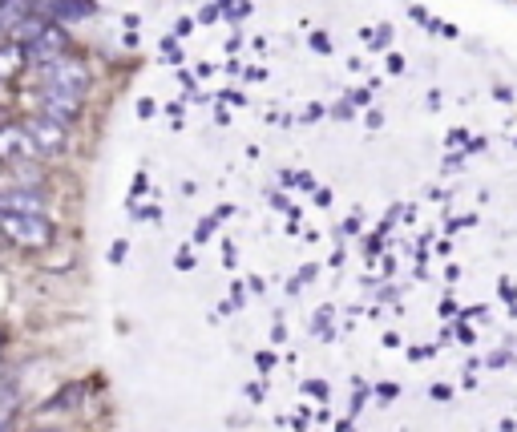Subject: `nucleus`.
<instances>
[{"label": "nucleus", "mask_w": 517, "mask_h": 432, "mask_svg": "<svg viewBox=\"0 0 517 432\" xmlns=\"http://www.w3.org/2000/svg\"><path fill=\"white\" fill-rule=\"evenodd\" d=\"M93 13H97L93 0H53V5L45 9V17H49V21H57V25H69V21H89Z\"/></svg>", "instance_id": "obj_6"}, {"label": "nucleus", "mask_w": 517, "mask_h": 432, "mask_svg": "<svg viewBox=\"0 0 517 432\" xmlns=\"http://www.w3.org/2000/svg\"><path fill=\"white\" fill-rule=\"evenodd\" d=\"M29 5H33V9H37V13H45V9H49V5H53V0H29Z\"/></svg>", "instance_id": "obj_9"}, {"label": "nucleus", "mask_w": 517, "mask_h": 432, "mask_svg": "<svg viewBox=\"0 0 517 432\" xmlns=\"http://www.w3.org/2000/svg\"><path fill=\"white\" fill-rule=\"evenodd\" d=\"M41 105H45V118H53V122H61V126H69V122L81 118V97H77V93L45 89V93H41Z\"/></svg>", "instance_id": "obj_5"}, {"label": "nucleus", "mask_w": 517, "mask_h": 432, "mask_svg": "<svg viewBox=\"0 0 517 432\" xmlns=\"http://www.w3.org/2000/svg\"><path fill=\"white\" fill-rule=\"evenodd\" d=\"M25 134H29V142H33V150L37 154H61L65 146H69V126H61V122H53V118H29L25 122Z\"/></svg>", "instance_id": "obj_3"}, {"label": "nucleus", "mask_w": 517, "mask_h": 432, "mask_svg": "<svg viewBox=\"0 0 517 432\" xmlns=\"http://www.w3.org/2000/svg\"><path fill=\"white\" fill-rule=\"evenodd\" d=\"M21 154H37L25 130H0V162H17Z\"/></svg>", "instance_id": "obj_8"}, {"label": "nucleus", "mask_w": 517, "mask_h": 432, "mask_svg": "<svg viewBox=\"0 0 517 432\" xmlns=\"http://www.w3.org/2000/svg\"><path fill=\"white\" fill-rule=\"evenodd\" d=\"M41 432H53V428H41Z\"/></svg>", "instance_id": "obj_11"}, {"label": "nucleus", "mask_w": 517, "mask_h": 432, "mask_svg": "<svg viewBox=\"0 0 517 432\" xmlns=\"http://www.w3.org/2000/svg\"><path fill=\"white\" fill-rule=\"evenodd\" d=\"M25 53H29V61H37V65H49V61H57L61 53H69V37H65V29L57 25V21H49L29 45H25Z\"/></svg>", "instance_id": "obj_4"}, {"label": "nucleus", "mask_w": 517, "mask_h": 432, "mask_svg": "<svg viewBox=\"0 0 517 432\" xmlns=\"http://www.w3.org/2000/svg\"><path fill=\"white\" fill-rule=\"evenodd\" d=\"M0 348H5V336H0ZM0 384H5V364H0Z\"/></svg>", "instance_id": "obj_10"}, {"label": "nucleus", "mask_w": 517, "mask_h": 432, "mask_svg": "<svg viewBox=\"0 0 517 432\" xmlns=\"http://www.w3.org/2000/svg\"><path fill=\"white\" fill-rule=\"evenodd\" d=\"M25 65H29V53H25L21 41H5V45H0V81H17L25 73Z\"/></svg>", "instance_id": "obj_7"}, {"label": "nucleus", "mask_w": 517, "mask_h": 432, "mask_svg": "<svg viewBox=\"0 0 517 432\" xmlns=\"http://www.w3.org/2000/svg\"><path fill=\"white\" fill-rule=\"evenodd\" d=\"M45 89H61V93L85 97V89H89V69H85L73 53H61L57 61L45 65Z\"/></svg>", "instance_id": "obj_2"}, {"label": "nucleus", "mask_w": 517, "mask_h": 432, "mask_svg": "<svg viewBox=\"0 0 517 432\" xmlns=\"http://www.w3.org/2000/svg\"><path fill=\"white\" fill-rule=\"evenodd\" d=\"M53 235H57V227L45 214H21V210L0 214V239L21 247V251H45L53 243Z\"/></svg>", "instance_id": "obj_1"}]
</instances>
